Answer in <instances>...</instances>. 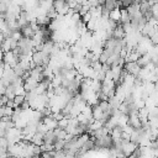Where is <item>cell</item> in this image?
<instances>
[{
  "label": "cell",
  "mask_w": 158,
  "mask_h": 158,
  "mask_svg": "<svg viewBox=\"0 0 158 158\" xmlns=\"http://www.w3.org/2000/svg\"><path fill=\"white\" fill-rule=\"evenodd\" d=\"M139 11L147 19V21L152 20V17H153V7H152V4H151L149 0L139 4Z\"/></svg>",
  "instance_id": "1"
},
{
  "label": "cell",
  "mask_w": 158,
  "mask_h": 158,
  "mask_svg": "<svg viewBox=\"0 0 158 158\" xmlns=\"http://www.w3.org/2000/svg\"><path fill=\"white\" fill-rule=\"evenodd\" d=\"M110 19H112V20H115V21H117V22L121 23V9L114 10V11L110 14Z\"/></svg>",
  "instance_id": "2"
},
{
  "label": "cell",
  "mask_w": 158,
  "mask_h": 158,
  "mask_svg": "<svg viewBox=\"0 0 158 158\" xmlns=\"http://www.w3.org/2000/svg\"><path fill=\"white\" fill-rule=\"evenodd\" d=\"M25 100H26V99H25V95H16V96L14 98L15 107H17V106H21V105H22V102H23Z\"/></svg>",
  "instance_id": "3"
}]
</instances>
